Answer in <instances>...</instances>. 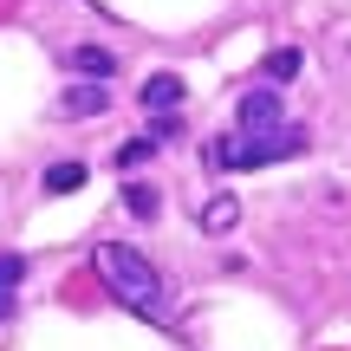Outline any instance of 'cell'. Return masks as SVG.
I'll use <instances>...</instances> for the list:
<instances>
[{"mask_svg":"<svg viewBox=\"0 0 351 351\" xmlns=\"http://www.w3.org/2000/svg\"><path fill=\"white\" fill-rule=\"evenodd\" d=\"M91 267H98V280H104V293H111L117 306H130L137 319H150V326H169V287H163V274H156L150 261H143L137 247H124V241H104L98 254H91Z\"/></svg>","mask_w":351,"mask_h":351,"instance_id":"1","label":"cell"},{"mask_svg":"<svg viewBox=\"0 0 351 351\" xmlns=\"http://www.w3.org/2000/svg\"><path fill=\"white\" fill-rule=\"evenodd\" d=\"M306 150V130L300 124H274V130H234V137H215L208 143V163L215 169H267V163H287V156Z\"/></svg>","mask_w":351,"mask_h":351,"instance_id":"2","label":"cell"},{"mask_svg":"<svg viewBox=\"0 0 351 351\" xmlns=\"http://www.w3.org/2000/svg\"><path fill=\"white\" fill-rule=\"evenodd\" d=\"M234 124L241 130H274L280 124V91H247V98H241V111H234Z\"/></svg>","mask_w":351,"mask_h":351,"instance_id":"3","label":"cell"},{"mask_svg":"<svg viewBox=\"0 0 351 351\" xmlns=\"http://www.w3.org/2000/svg\"><path fill=\"white\" fill-rule=\"evenodd\" d=\"M195 221H202V234H228V228L241 221V202H234V195H208V202L195 208Z\"/></svg>","mask_w":351,"mask_h":351,"instance_id":"4","label":"cell"},{"mask_svg":"<svg viewBox=\"0 0 351 351\" xmlns=\"http://www.w3.org/2000/svg\"><path fill=\"white\" fill-rule=\"evenodd\" d=\"M104 104H111V91H104V85H78V91H65V98H59V117H98Z\"/></svg>","mask_w":351,"mask_h":351,"instance_id":"5","label":"cell"},{"mask_svg":"<svg viewBox=\"0 0 351 351\" xmlns=\"http://www.w3.org/2000/svg\"><path fill=\"white\" fill-rule=\"evenodd\" d=\"M143 104H150V111H176V104H182V78H176V72H156L150 85H143Z\"/></svg>","mask_w":351,"mask_h":351,"instance_id":"6","label":"cell"},{"mask_svg":"<svg viewBox=\"0 0 351 351\" xmlns=\"http://www.w3.org/2000/svg\"><path fill=\"white\" fill-rule=\"evenodd\" d=\"M72 189H85V163H78V156L46 169V195H72Z\"/></svg>","mask_w":351,"mask_h":351,"instance_id":"7","label":"cell"},{"mask_svg":"<svg viewBox=\"0 0 351 351\" xmlns=\"http://www.w3.org/2000/svg\"><path fill=\"white\" fill-rule=\"evenodd\" d=\"M261 72H267V78H293V72H300V52H293V46L267 52V59H261Z\"/></svg>","mask_w":351,"mask_h":351,"instance_id":"8","label":"cell"},{"mask_svg":"<svg viewBox=\"0 0 351 351\" xmlns=\"http://www.w3.org/2000/svg\"><path fill=\"white\" fill-rule=\"evenodd\" d=\"M124 195H130V215H137V221H156V189L150 182H130Z\"/></svg>","mask_w":351,"mask_h":351,"instance_id":"9","label":"cell"},{"mask_svg":"<svg viewBox=\"0 0 351 351\" xmlns=\"http://www.w3.org/2000/svg\"><path fill=\"white\" fill-rule=\"evenodd\" d=\"M150 156H156V143H150V137H130L124 150H117V169H137V163H150Z\"/></svg>","mask_w":351,"mask_h":351,"instance_id":"10","label":"cell"},{"mask_svg":"<svg viewBox=\"0 0 351 351\" xmlns=\"http://www.w3.org/2000/svg\"><path fill=\"white\" fill-rule=\"evenodd\" d=\"M20 274H26V261H20V254H0V287H13Z\"/></svg>","mask_w":351,"mask_h":351,"instance_id":"11","label":"cell"},{"mask_svg":"<svg viewBox=\"0 0 351 351\" xmlns=\"http://www.w3.org/2000/svg\"><path fill=\"white\" fill-rule=\"evenodd\" d=\"M78 65H85V72H111V52H91L85 46V52H78Z\"/></svg>","mask_w":351,"mask_h":351,"instance_id":"12","label":"cell"},{"mask_svg":"<svg viewBox=\"0 0 351 351\" xmlns=\"http://www.w3.org/2000/svg\"><path fill=\"white\" fill-rule=\"evenodd\" d=\"M7 313H13V300H7V287H0V326H7Z\"/></svg>","mask_w":351,"mask_h":351,"instance_id":"13","label":"cell"}]
</instances>
